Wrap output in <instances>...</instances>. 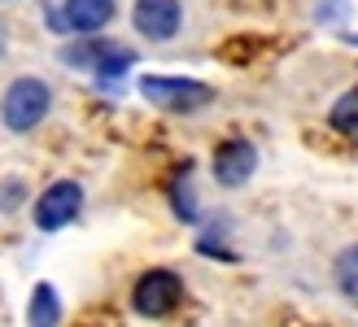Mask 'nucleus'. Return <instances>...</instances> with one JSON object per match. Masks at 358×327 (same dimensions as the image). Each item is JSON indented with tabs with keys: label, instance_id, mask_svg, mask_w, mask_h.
Masks as SVG:
<instances>
[{
	"label": "nucleus",
	"instance_id": "f257e3e1",
	"mask_svg": "<svg viewBox=\"0 0 358 327\" xmlns=\"http://www.w3.org/2000/svg\"><path fill=\"white\" fill-rule=\"evenodd\" d=\"M48 105H52L48 83L35 79V75H22V79H13L5 87V96H0V122H5L9 131H31V126L44 122Z\"/></svg>",
	"mask_w": 358,
	"mask_h": 327
},
{
	"label": "nucleus",
	"instance_id": "f03ea898",
	"mask_svg": "<svg viewBox=\"0 0 358 327\" xmlns=\"http://www.w3.org/2000/svg\"><path fill=\"white\" fill-rule=\"evenodd\" d=\"M140 96L157 109H171V114H192L214 101V92L196 79H166V75H145L140 79Z\"/></svg>",
	"mask_w": 358,
	"mask_h": 327
},
{
	"label": "nucleus",
	"instance_id": "7ed1b4c3",
	"mask_svg": "<svg viewBox=\"0 0 358 327\" xmlns=\"http://www.w3.org/2000/svg\"><path fill=\"white\" fill-rule=\"evenodd\" d=\"M62 61H66V66H75V70H92L101 83H110V79H118L122 70L131 66V48L105 44V40H83V44L62 48Z\"/></svg>",
	"mask_w": 358,
	"mask_h": 327
},
{
	"label": "nucleus",
	"instance_id": "20e7f679",
	"mask_svg": "<svg viewBox=\"0 0 358 327\" xmlns=\"http://www.w3.org/2000/svg\"><path fill=\"white\" fill-rule=\"evenodd\" d=\"M179 297H184V284H179L175 270H149V275H140L136 288H131V305H136V314H145V319H162L171 314Z\"/></svg>",
	"mask_w": 358,
	"mask_h": 327
},
{
	"label": "nucleus",
	"instance_id": "39448f33",
	"mask_svg": "<svg viewBox=\"0 0 358 327\" xmlns=\"http://www.w3.org/2000/svg\"><path fill=\"white\" fill-rule=\"evenodd\" d=\"M83 210V188L75 179H57L52 188H44V196L35 201V227L40 231H62L66 223H75Z\"/></svg>",
	"mask_w": 358,
	"mask_h": 327
},
{
	"label": "nucleus",
	"instance_id": "423d86ee",
	"mask_svg": "<svg viewBox=\"0 0 358 327\" xmlns=\"http://www.w3.org/2000/svg\"><path fill=\"white\" fill-rule=\"evenodd\" d=\"M131 22L145 40H171L184 22V9H179V0H136Z\"/></svg>",
	"mask_w": 358,
	"mask_h": 327
},
{
	"label": "nucleus",
	"instance_id": "0eeeda50",
	"mask_svg": "<svg viewBox=\"0 0 358 327\" xmlns=\"http://www.w3.org/2000/svg\"><path fill=\"white\" fill-rule=\"evenodd\" d=\"M258 166V153L249 140H227L214 149V179H219L223 188H241L249 175Z\"/></svg>",
	"mask_w": 358,
	"mask_h": 327
},
{
	"label": "nucleus",
	"instance_id": "6e6552de",
	"mask_svg": "<svg viewBox=\"0 0 358 327\" xmlns=\"http://www.w3.org/2000/svg\"><path fill=\"white\" fill-rule=\"evenodd\" d=\"M110 17H114V0H66L57 22L79 35H96Z\"/></svg>",
	"mask_w": 358,
	"mask_h": 327
},
{
	"label": "nucleus",
	"instance_id": "1a4fd4ad",
	"mask_svg": "<svg viewBox=\"0 0 358 327\" xmlns=\"http://www.w3.org/2000/svg\"><path fill=\"white\" fill-rule=\"evenodd\" d=\"M57 319H62V297H57V288L52 284H40L31 293V327H57Z\"/></svg>",
	"mask_w": 358,
	"mask_h": 327
},
{
	"label": "nucleus",
	"instance_id": "9d476101",
	"mask_svg": "<svg viewBox=\"0 0 358 327\" xmlns=\"http://www.w3.org/2000/svg\"><path fill=\"white\" fill-rule=\"evenodd\" d=\"M328 122L341 136H358V87H350V92L336 96V105L328 109Z\"/></svg>",
	"mask_w": 358,
	"mask_h": 327
},
{
	"label": "nucleus",
	"instance_id": "9b49d317",
	"mask_svg": "<svg viewBox=\"0 0 358 327\" xmlns=\"http://www.w3.org/2000/svg\"><path fill=\"white\" fill-rule=\"evenodd\" d=\"M336 288H341L350 301H358V245H350L341 258H336Z\"/></svg>",
	"mask_w": 358,
	"mask_h": 327
},
{
	"label": "nucleus",
	"instance_id": "f8f14e48",
	"mask_svg": "<svg viewBox=\"0 0 358 327\" xmlns=\"http://www.w3.org/2000/svg\"><path fill=\"white\" fill-rule=\"evenodd\" d=\"M175 214L184 218V223L196 218V201H192V188H188V166H184V175L175 179Z\"/></svg>",
	"mask_w": 358,
	"mask_h": 327
},
{
	"label": "nucleus",
	"instance_id": "ddd939ff",
	"mask_svg": "<svg viewBox=\"0 0 358 327\" xmlns=\"http://www.w3.org/2000/svg\"><path fill=\"white\" fill-rule=\"evenodd\" d=\"M17 201H22V184H17V179H9V184H0V205H5V210H13Z\"/></svg>",
	"mask_w": 358,
	"mask_h": 327
},
{
	"label": "nucleus",
	"instance_id": "4468645a",
	"mask_svg": "<svg viewBox=\"0 0 358 327\" xmlns=\"http://www.w3.org/2000/svg\"><path fill=\"white\" fill-rule=\"evenodd\" d=\"M0 48H5V31H0Z\"/></svg>",
	"mask_w": 358,
	"mask_h": 327
}]
</instances>
